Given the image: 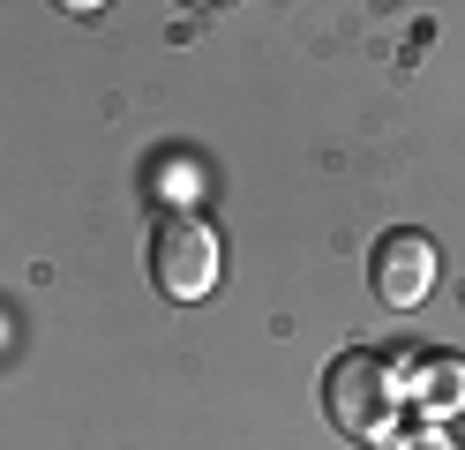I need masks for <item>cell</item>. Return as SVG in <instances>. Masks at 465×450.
I'll return each mask as SVG.
<instances>
[{
    "label": "cell",
    "instance_id": "2",
    "mask_svg": "<svg viewBox=\"0 0 465 450\" xmlns=\"http://www.w3.org/2000/svg\"><path fill=\"white\" fill-rule=\"evenodd\" d=\"M218 233L195 218V210H165L158 233H151V278L165 300H203V293H218Z\"/></svg>",
    "mask_w": 465,
    "mask_h": 450
},
{
    "label": "cell",
    "instance_id": "3",
    "mask_svg": "<svg viewBox=\"0 0 465 450\" xmlns=\"http://www.w3.org/2000/svg\"><path fill=\"white\" fill-rule=\"evenodd\" d=\"M435 278H443V255H435V240H428V233L398 225V233L375 240V255H368V285H375V300H383V308L413 315L420 300L435 293Z\"/></svg>",
    "mask_w": 465,
    "mask_h": 450
},
{
    "label": "cell",
    "instance_id": "1",
    "mask_svg": "<svg viewBox=\"0 0 465 450\" xmlns=\"http://www.w3.org/2000/svg\"><path fill=\"white\" fill-rule=\"evenodd\" d=\"M323 413L353 443H391L405 428V383L391 375L383 353H338L323 368Z\"/></svg>",
    "mask_w": 465,
    "mask_h": 450
},
{
    "label": "cell",
    "instance_id": "4",
    "mask_svg": "<svg viewBox=\"0 0 465 450\" xmlns=\"http://www.w3.org/2000/svg\"><path fill=\"white\" fill-rule=\"evenodd\" d=\"M391 375L405 383V398H413L428 420H450L465 405V360L458 353H383Z\"/></svg>",
    "mask_w": 465,
    "mask_h": 450
},
{
    "label": "cell",
    "instance_id": "6",
    "mask_svg": "<svg viewBox=\"0 0 465 450\" xmlns=\"http://www.w3.org/2000/svg\"><path fill=\"white\" fill-rule=\"evenodd\" d=\"M391 450H458V443L443 435V420H413V428L391 435Z\"/></svg>",
    "mask_w": 465,
    "mask_h": 450
},
{
    "label": "cell",
    "instance_id": "5",
    "mask_svg": "<svg viewBox=\"0 0 465 450\" xmlns=\"http://www.w3.org/2000/svg\"><path fill=\"white\" fill-rule=\"evenodd\" d=\"M158 188H165V195H158L165 210H188V203H195V165H188V158H181V165L165 158V165H158Z\"/></svg>",
    "mask_w": 465,
    "mask_h": 450
}]
</instances>
